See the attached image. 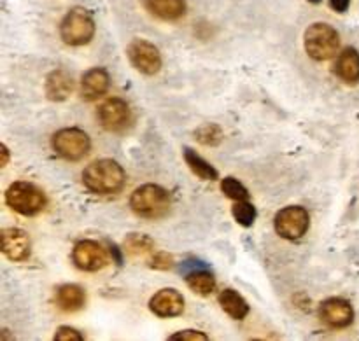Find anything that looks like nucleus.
Masks as SVG:
<instances>
[{
    "label": "nucleus",
    "instance_id": "nucleus-10",
    "mask_svg": "<svg viewBox=\"0 0 359 341\" xmlns=\"http://www.w3.org/2000/svg\"><path fill=\"white\" fill-rule=\"evenodd\" d=\"M72 261L83 272H98L109 263L107 252L98 242L81 240L74 245Z\"/></svg>",
    "mask_w": 359,
    "mask_h": 341
},
{
    "label": "nucleus",
    "instance_id": "nucleus-8",
    "mask_svg": "<svg viewBox=\"0 0 359 341\" xmlns=\"http://www.w3.org/2000/svg\"><path fill=\"white\" fill-rule=\"evenodd\" d=\"M126 55L133 69L144 76H154L161 70L163 62H161L160 49L146 39H133L126 49Z\"/></svg>",
    "mask_w": 359,
    "mask_h": 341
},
{
    "label": "nucleus",
    "instance_id": "nucleus-14",
    "mask_svg": "<svg viewBox=\"0 0 359 341\" xmlns=\"http://www.w3.org/2000/svg\"><path fill=\"white\" fill-rule=\"evenodd\" d=\"M109 84H111V77H109L107 70L98 69V67L88 70L81 79V97L86 102L98 100L107 93Z\"/></svg>",
    "mask_w": 359,
    "mask_h": 341
},
{
    "label": "nucleus",
    "instance_id": "nucleus-1",
    "mask_svg": "<svg viewBox=\"0 0 359 341\" xmlns=\"http://www.w3.org/2000/svg\"><path fill=\"white\" fill-rule=\"evenodd\" d=\"M126 181L125 170L114 160H97L88 165L83 172V184L95 195H116L123 189Z\"/></svg>",
    "mask_w": 359,
    "mask_h": 341
},
{
    "label": "nucleus",
    "instance_id": "nucleus-9",
    "mask_svg": "<svg viewBox=\"0 0 359 341\" xmlns=\"http://www.w3.org/2000/svg\"><path fill=\"white\" fill-rule=\"evenodd\" d=\"M98 121L107 132H125L132 125V109L121 98H109L98 107Z\"/></svg>",
    "mask_w": 359,
    "mask_h": 341
},
{
    "label": "nucleus",
    "instance_id": "nucleus-17",
    "mask_svg": "<svg viewBox=\"0 0 359 341\" xmlns=\"http://www.w3.org/2000/svg\"><path fill=\"white\" fill-rule=\"evenodd\" d=\"M335 74L347 84L359 81V53L354 48H346L335 63Z\"/></svg>",
    "mask_w": 359,
    "mask_h": 341
},
{
    "label": "nucleus",
    "instance_id": "nucleus-30",
    "mask_svg": "<svg viewBox=\"0 0 359 341\" xmlns=\"http://www.w3.org/2000/svg\"><path fill=\"white\" fill-rule=\"evenodd\" d=\"M7 161H9V149L6 147V144H2V167H6Z\"/></svg>",
    "mask_w": 359,
    "mask_h": 341
},
{
    "label": "nucleus",
    "instance_id": "nucleus-20",
    "mask_svg": "<svg viewBox=\"0 0 359 341\" xmlns=\"http://www.w3.org/2000/svg\"><path fill=\"white\" fill-rule=\"evenodd\" d=\"M184 161L189 167V170L196 175L202 181H217L219 174H217L216 168L209 163V161L203 160L198 153H195L193 149L186 147L184 149Z\"/></svg>",
    "mask_w": 359,
    "mask_h": 341
},
{
    "label": "nucleus",
    "instance_id": "nucleus-27",
    "mask_svg": "<svg viewBox=\"0 0 359 341\" xmlns=\"http://www.w3.org/2000/svg\"><path fill=\"white\" fill-rule=\"evenodd\" d=\"M174 266V258L167 252H156L151 259V268L154 270H170Z\"/></svg>",
    "mask_w": 359,
    "mask_h": 341
},
{
    "label": "nucleus",
    "instance_id": "nucleus-13",
    "mask_svg": "<svg viewBox=\"0 0 359 341\" xmlns=\"http://www.w3.org/2000/svg\"><path fill=\"white\" fill-rule=\"evenodd\" d=\"M149 310L156 317H177L184 312V298L175 289H161L149 300Z\"/></svg>",
    "mask_w": 359,
    "mask_h": 341
},
{
    "label": "nucleus",
    "instance_id": "nucleus-7",
    "mask_svg": "<svg viewBox=\"0 0 359 341\" xmlns=\"http://www.w3.org/2000/svg\"><path fill=\"white\" fill-rule=\"evenodd\" d=\"M273 226H276L277 235H280L286 240H298L309 231L311 217L304 207L291 205L276 214Z\"/></svg>",
    "mask_w": 359,
    "mask_h": 341
},
{
    "label": "nucleus",
    "instance_id": "nucleus-12",
    "mask_svg": "<svg viewBox=\"0 0 359 341\" xmlns=\"http://www.w3.org/2000/svg\"><path fill=\"white\" fill-rule=\"evenodd\" d=\"M0 247L9 261L21 263L30 258V238L20 228H6L0 233Z\"/></svg>",
    "mask_w": 359,
    "mask_h": 341
},
{
    "label": "nucleus",
    "instance_id": "nucleus-21",
    "mask_svg": "<svg viewBox=\"0 0 359 341\" xmlns=\"http://www.w3.org/2000/svg\"><path fill=\"white\" fill-rule=\"evenodd\" d=\"M123 251L128 258L139 259L146 258L154 251V242L149 237L140 233H130L123 242Z\"/></svg>",
    "mask_w": 359,
    "mask_h": 341
},
{
    "label": "nucleus",
    "instance_id": "nucleus-16",
    "mask_svg": "<svg viewBox=\"0 0 359 341\" xmlns=\"http://www.w3.org/2000/svg\"><path fill=\"white\" fill-rule=\"evenodd\" d=\"M74 90V83L70 74L65 70H55L46 79V95L53 102H63L70 97Z\"/></svg>",
    "mask_w": 359,
    "mask_h": 341
},
{
    "label": "nucleus",
    "instance_id": "nucleus-15",
    "mask_svg": "<svg viewBox=\"0 0 359 341\" xmlns=\"http://www.w3.org/2000/svg\"><path fill=\"white\" fill-rule=\"evenodd\" d=\"M56 307L63 312H77L86 303V293L76 284H63L56 289Z\"/></svg>",
    "mask_w": 359,
    "mask_h": 341
},
{
    "label": "nucleus",
    "instance_id": "nucleus-22",
    "mask_svg": "<svg viewBox=\"0 0 359 341\" xmlns=\"http://www.w3.org/2000/svg\"><path fill=\"white\" fill-rule=\"evenodd\" d=\"M186 284L193 293L200 294V296H209L216 291V279L207 270H193L186 275Z\"/></svg>",
    "mask_w": 359,
    "mask_h": 341
},
{
    "label": "nucleus",
    "instance_id": "nucleus-23",
    "mask_svg": "<svg viewBox=\"0 0 359 341\" xmlns=\"http://www.w3.org/2000/svg\"><path fill=\"white\" fill-rule=\"evenodd\" d=\"M195 137H196V140H198L200 144H203V146L216 147V146H219L221 142H223L224 133H223V130H221L217 125L207 123V125L200 126V128L196 130Z\"/></svg>",
    "mask_w": 359,
    "mask_h": 341
},
{
    "label": "nucleus",
    "instance_id": "nucleus-18",
    "mask_svg": "<svg viewBox=\"0 0 359 341\" xmlns=\"http://www.w3.org/2000/svg\"><path fill=\"white\" fill-rule=\"evenodd\" d=\"M153 16L165 21H175L186 14V0H144Z\"/></svg>",
    "mask_w": 359,
    "mask_h": 341
},
{
    "label": "nucleus",
    "instance_id": "nucleus-19",
    "mask_svg": "<svg viewBox=\"0 0 359 341\" xmlns=\"http://www.w3.org/2000/svg\"><path fill=\"white\" fill-rule=\"evenodd\" d=\"M217 300H219V305L221 308H223L224 314H228L231 319H235V321H242V319L248 317L249 305L248 301L237 293V291L233 289L221 291Z\"/></svg>",
    "mask_w": 359,
    "mask_h": 341
},
{
    "label": "nucleus",
    "instance_id": "nucleus-2",
    "mask_svg": "<svg viewBox=\"0 0 359 341\" xmlns=\"http://www.w3.org/2000/svg\"><path fill=\"white\" fill-rule=\"evenodd\" d=\"M130 207L142 219L156 221L167 216L172 209V196L158 184H144L130 196Z\"/></svg>",
    "mask_w": 359,
    "mask_h": 341
},
{
    "label": "nucleus",
    "instance_id": "nucleus-6",
    "mask_svg": "<svg viewBox=\"0 0 359 341\" xmlns=\"http://www.w3.org/2000/svg\"><path fill=\"white\" fill-rule=\"evenodd\" d=\"M51 147L58 156L69 161H79L90 153L91 140L86 132L79 128H63L53 135Z\"/></svg>",
    "mask_w": 359,
    "mask_h": 341
},
{
    "label": "nucleus",
    "instance_id": "nucleus-4",
    "mask_svg": "<svg viewBox=\"0 0 359 341\" xmlns=\"http://www.w3.org/2000/svg\"><path fill=\"white\" fill-rule=\"evenodd\" d=\"M95 20L84 7H74L60 23V37L67 46H84L93 39Z\"/></svg>",
    "mask_w": 359,
    "mask_h": 341
},
{
    "label": "nucleus",
    "instance_id": "nucleus-26",
    "mask_svg": "<svg viewBox=\"0 0 359 341\" xmlns=\"http://www.w3.org/2000/svg\"><path fill=\"white\" fill-rule=\"evenodd\" d=\"M55 340L56 341H83L84 336L81 335L77 329L70 328V326H62V328L56 329Z\"/></svg>",
    "mask_w": 359,
    "mask_h": 341
},
{
    "label": "nucleus",
    "instance_id": "nucleus-31",
    "mask_svg": "<svg viewBox=\"0 0 359 341\" xmlns=\"http://www.w3.org/2000/svg\"><path fill=\"white\" fill-rule=\"evenodd\" d=\"M309 2H312V4H319V2H321V0H309Z\"/></svg>",
    "mask_w": 359,
    "mask_h": 341
},
{
    "label": "nucleus",
    "instance_id": "nucleus-25",
    "mask_svg": "<svg viewBox=\"0 0 359 341\" xmlns=\"http://www.w3.org/2000/svg\"><path fill=\"white\" fill-rule=\"evenodd\" d=\"M221 191L228 196V198L235 200V202H241V200L249 198V191L241 181H237L235 177H226L221 181Z\"/></svg>",
    "mask_w": 359,
    "mask_h": 341
},
{
    "label": "nucleus",
    "instance_id": "nucleus-28",
    "mask_svg": "<svg viewBox=\"0 0 359 341\" xmlns=\"http://www.w3.org/2000/svg\"><path fill=\"white\" fill-rule=\"evenodd\" d=\"M172 341H207V335H203L202 331H195V329H186V331H179L175 333V335H172L170 338Z\"/></svg>",
    "mask_w": 359,
    "mask_h": 341
},
{
    "label": "nucleus",
    "instance_id": "nucleus-11",
    "mask_svg": "<svg viewBox=\"0 0 359 341\" xmlns=\"http://www.w3.org/2000/svg\"><path fill=\"white\" fill-rule=\"evenodd\" d=\"M319 317L326 326L333 329H342L353 324L354 310L351 303L342 298H330L319 307Z\"/></svg>",
    "mask_w": 359,
    "mask_h": 341
},
{
    "label": "nucleus",
    "instance_id": "nucleus-29",
    "mask_svg": "<svg viewBox=\"0 0 359 341\" xmlns=\"http://www.w3.org/2000/svg\"><path fill=\"white\" fill-rule=\"evenodd\" d=\"M330 6L337 13H346L351 6V0H330Z\"/></svg>",
    "mask_w": 359,
    "mask_h": 341
},
{
    "label": "nucleus",
    "instance_id": "nucleus-24",
    "mask_svg": "<svg viewBox=\"0 0 359 341\" xmlns=\"http://www.w3.org/2000/svg\"><path fill=\"white\" fill-rule=\"evenodd\" d=\"M231 214H233L235 221H237L241 226L244 228H251L255 224L256 216V207L252 203H249L248 200H241V202H235L233 209H231Z\"/></svg>",
    "mask_w": 359,
    "mask_h": 341
},
{
    "label": "nucleus",
    "instance_id": "nucleus-5",
    "mask_svg": "<svg viewBox=\"0 0 359 341\" xmlns=\"http://www.w3.org/2000/svg\"><path fill=\"white\" fill-rule=\"evenodd\" d=\"M46 195L42 189L30 182H14L6 191V203L21 216H35L46 207Z\"/></svg>",
    "mask_w": 359,
    "mask_h": 341
},
{
    "label": "nucleus",
    "instance_id": "nucleus-3",
    "mask_svg": "<svg viewBox=\"0 0 359 341\" xmlns=\"http://www.w3.org/2000/svg\"><path fill=\"white\" fill-rule=\"evenodd\" d=\"M305 51L316 62H326L333 58L340 48V35L332 25L314 23L305 30Z\"/></svg>",
    "mask_w": 359,
    "mask_h": 341
}]
</instances>
